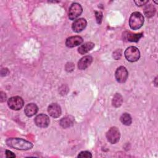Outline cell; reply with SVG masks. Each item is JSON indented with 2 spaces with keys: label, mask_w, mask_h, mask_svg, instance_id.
Wrapping results in <instances>:
<instances>
[{
  "label": "cell",
  "mask_w": 158,
  "mask_h": 158,
  "mask_svg": "<svg viewBox=\"0 0 158 158\" xmlns=\"http://www.w3.org/2000/svg\"><path fill=\"white\" fill-rule=\"evenodd\" d=\"M83 41V38L80 36H73L67 38L65 45L69 48H74L81 44Z\"/></svg>",
  "instance_id": "obj_11"
},
{
  "label": "cell",
  "mask_w": 158,
  "mask_h": 158,
  "mask_svg": "<svg viewBox=\"0 0 158 158\" xmlns=\"http://www.w3.org/2000/svg\"><path fill=\"white\" fill-rule=\"evenodd\" d=\"M7 145L9 147L18 149V150H29L33 146V144L25 139L19 138H9L6 141Z\"/></svg>",
  "instance_id": "obj_1"
},
{
  "label": "cell",
  "mask_w": 158,
  "mask_h": 158,
  "mask_svg": "<svg viewBox=\"0 0 158 158\" xmlns=\"http://www.w3.org/2000/svg\"><path fill=\"white\" fill-rule=\"evenodd\" d=\"M78 157H85V158H91L92 157V155L91 153L89 151H81L79 153V154L78 155Z\"/></svg>",
  "instance_id": "obj_20"
},
{
  "label": "cell",
  "mask_w": 158,
  "mask_h": 158,
  "mask_svg": "<svg viewBox=\"0 0 158 158\" xmlns=\"http://www.w3.org/2000/svg\"><path fill=\"white\" fill-rule=\"evenodd\" d=\"M82 12L83 9L81 6L77 2H74L72 4L70 7H69V18L72 20H75L81 14Z\"/></svg>",
  "instance_id": "obj_6"
},
{
  "label": "cell",
  "mask_w": 158,
  "mask_h": 158,
  "mask_svg": "<svg viewBox=\"0 0 158 158\" xmlns=\"http://www.w3.org/2000/svg\"><path fill=\"white\" fill-rule=\"evenodd\" d=\"M86 20L83 18H80L75 20L72 25V30L75 33H80L84 30L86 26Z\"/></svg>",
  "instance_id": "obj_9"
},
{
  "label": "cell",
  "mask_w": 158,
  "mask_h": 158,
  "mask_svg": "<svg viewBox=\"0 0 158 158\" xmlns=\"http://www.w3.org/2000/svg\"><path fill=\"white\" fill-rule=\"evenodd\" d=\"M94 47V44L92 42H86L84 43L83 44L81 45L78 49V52L80 54H85L89 51H90Z\"/></svg>",
  "instance_id": "obj_16"
},
{
  "label": "cell",
  "mask_w": 158,
  "mask_h": 158,
  "mask_svg": "<svg viewBox=\"0 0 158 158\" xmlns=\"http://www.w3.org/2000/svg\"><path fill=\"white\" fill-rule=\"evenodd\" d=\"M128 76V72L127 69L123 67L120 66L118 67L115 73V77L116 80L120 83H123L126 81Z\"/></svg>",
  "instance_id": "obj_7"
},
{
  "label": "cell",
  "mask_w": 158,
  "mask_h": 158,
  "mask_svg": "<svg viewBox=\"0 0 158 158\" xmlns=\"http://www.w3.org/2000/svg\"><path fill=\"white\" fill-rule=\"evenodd\" d=\"M95 16L96 19V22L98 24H101L102 20V13L100 11H96L95 12Z\"/></svg>",
  "instance_id": "obj_21"
},
{
  "label": "cell",
  "mask_w": 158,
  "mask_h": 158,
  "mask_svg": "<svg viewBox=\"0 0 158 158\" xmlns=\"http://www.w3.org/2000/svg\"><path fill=\"white\" fill-rule=\"evenodd\" d=\"M123 102V98L122 95L119 93H116L112 99V104L115 107H119Z\"/></svg>",
  "instance_id": "obj_17"
},
{
  "label": "cell",
  "mask_w": 158,
  "mask_h": 158,
  "mask_svg": "<svg viewBox=\"0 0 158 158\" xmlns=\"http://www.w3.org/2000/svg\"><path fill=\"white\" fill-rule=\"evenodd\" d=\"M93 57L90 56H85L83 57L78 62V68L80 70H85L87 69L92 63Z\"/></svg>",
  "instance_id": "obj_12"
},
{
  "label": "cell",
  "mask_w": 158,
  "mask_h": 158,
  "mask_svg": "<svg viewBox=\"0 0 158 158\" xmlns=\"http://www.w3.org/2000/svg\"><path fill=\"white\" fill-rule=\"evenodd\" d=\"M155 12H156V9L152 4H149V6H147L144 9L145 15L148 17H151L153 16L155 14Z\"/></svg>",
  "instance_id": "obj_19"
},
{
  "label": "cell",
  "mask_w": 158,
  "mask_h": 158,
  "mask_svg": "<svg viewBox=\"0 0 158 158\" xmlns=\"http://www.w3.org/2000/svg\"><path fill=\"white\" fill-rule=\"evenodd\" d=\"M106 138L107 141L111 144H115L118 142L120 138V133L119 130L115 127H111L106 133Z\"/></svg>",
  "instance_id": "obj_5"
},
{
  "label": "cell",
  "mask_w": 158,
  "mask_h": 158,
  "mask_svg": "<svg viewBox=\"0 0 158 158\" xmlns=\"http://www.w3.org/2000/svg\"><path fill=\"white\" fill-rule=\"evenodd\" d=\"M35 125L40 128H46L49 126L50 123V120L49 117L43 114L38 115L34 120Z\"/></svg>",
  "instance_id": "obj_8"
},
{
  "label": "cell",
  "mask_w": 158,
  "mask_h": 158,
  "mask_svg": "<svg viewBox=\"0 0 158 158\" xmlns=\"http://www.w3.org/2000/svg\"><path fill=\"white\" fill-rule=\"evenodd\" d=\"M24 104L23 99L20 96H12L7 101V105L9 107L14 110H19L21 109Z\"/></svg>",
  "instance_id": "obj_4"
},
{
  "label": "cell",
  "mask_w": 158,
  "mask_h": 158,
  "mask_svg": "<svg viewBox=\"0 0 158 158\" xmlns=\"http://www.w3.org/2000/svg\"><path fill=\"white\" fill-rule=\"evenodd\" d=\"M6 157L8 158H10V157H15V155L10 151L9 150H6Z\"/></svg>",
  "instance_id": "obj_22"
},
{
  "label": "cell",
  "mask_w": 158,
  "mask_h": 158,
  "mask_svg": "<svg viewBox=\"0 0 158 158\" xmlns=\"http://www.w3.org/2000/svg\"><path fill=\"white\" fill-rule=\"evenodd\" d=\"M125 38L127 39L128 41L131 42H138L139 40L143 36V33H133L130 31H127L124 33Z\"/></svg>",
  "instance_id": "obj_15"
},
{
  "label": "cell",
  "mask_w": 158,
  "mask_h": 158,
  "mask_svg": "<svg viewBox=\"0 0 158 158\" xmlns=\"http://www.w3.org/2000/svg\"><path fill=\"white\" fill-rule=\"evenodd\" d=\"M120 121L121 122L127 126L130 125L132 122V119L130 116V115L128 113H124L120 117Z\"/></svg>",
  "instance_id": "obj_18"
},
{
  "label": "cell",
  "mask_w": 158,
  "mask_h": 158,
  "mask_svg": "<svg viewBox=\"0 0 158 158\" xmlns=\"http://www.w3.org/2000/svg\"><path fill=\"white\" fill-rule=\"evenodd\" d=\"M75 122L74 117L72 115H67L63 117L60 121V126L64 128H67L72 127Z\"/></svg>",
  "instance_id": "obj_14"
},
{
  "label": "cell",
  "mask_w": 158,
  "mask_h": 158,
  "mask_svg": "<svg viewBox=\"0 0 158 158\" xmlns=\"http://www.w3.org/2000/svg\"><path fill=\"white\" fill-rule=\"evenodd\" d=\"M48 112L52 117L57 118L61 115L62 110L60 106L58 104L52 103L48 106Z\"/></svg>",
  "instance_id": "obj_10"
},
{
  "label": "cell",
  "mask_w": 158,
  "mask_h": 158,
  "mask_svg": "<svg viewBox=\"0 0 158 158\" xmlns=\"http://www.w3.org/2000/svg\"><path fill=\"white\" fill-rule=\"evenodd\" d=\"M38 110L37 106L34 103H30L25 106L24 109V113L27 117H32L35 115Z\"/></svg>",
  "instance_id": "obj_13"
},
{
  "label": "cell",
  "mask_w": 158,
  "mask_h": 158,
  "mask_svg": "<svg viewBox=\"0 0 158 158\" xmlns=\"http://www.w3.org/2000/svg\"><path fill=\"white\" fill-rule=\"evenodd\" d=\"M124 55L127 60L133 62L137 61L140 57L139 49L135 46H130L125 51Z\"/></svg>",
  "instance_id": "obj_3"
},
{
  "label": "cell",
  "mask_w": 158,
  "mask_h": 158,
  "mask_svg": "<svg viewBox=\"0 0 158 158\" xmlns=\"http://www.w3.org/2000/svg\"><path fill=\"white\" fill-rule=\"evenodd\" d=\"M148 2V1H135V3L138 6H141L145 5Z\"/></svg>",
  "instance_id": "obj_23"
},
{
  "label": "cell",
  "mask_w": 158,
  "mask_h": 158,
  "mask_svg": "<svg viewBox=\"0 0 158 158\" xmlns=\"http://www.w3.org/2000/svg\"><path fill=\"white\" fill-rule=\"evenodd\" d=\"M6 99V95L5 93H4L3 92H1V102H4L5 101Z\"/></svg>",
  "instance_id": "obj_24"
},
{
  "label": "cell",
  "mask_w": 158,
  "mask_h": 158,
  "mask_svg": "<svg viewBox=\"0 0 158 158\" xmlns=\"http://www.w3.org/2000/svg\"><path fill=\"white\" fill-rule=\"evenodd\" d=\"M144 21V17L140 12H134L130 17L129 25L132 30H136L143 25Z\"/></svg>",
  "instance_id": "obj_2"
}]
</instances>
